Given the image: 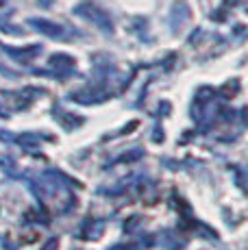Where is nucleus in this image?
<instances>
[{
	"label": "nucleus",
	"mask_w": 248,
	"mask_h": 250,
	"mask_svg": "<svg viewBox=\"0 0 248 250\" xmlns=\"http://www.w3.org/2000/svg\"><path fill=\"white\" fill-rule=\"evenodd\" d=\"M240 2H242V0H224V4H227V7H237Z\"/></svg>",
	"instance_id": "obj_5"
},
{
	"label": "nucleus",
	"mask_w": 248,
	"mask_h": 250,
	"mask_svg": "<svg viewBox=\"0 0 248 250\" xmlns=\"http://www.w3.org/2000/svg\"><path fill=\"white\" fill-rule=\"evenodd\" d=\"M187 18H189L187 4H185V2H176L172 7V13H170V26H172V31H179V28L187 22Z\"/></svg>",
	"instance_id": "obj_3"
},
{
	"label": "nucleus",
	"mask_w": 248,
	"mask_h": 250,
	"mask_svg": "<svg viewBox=\"0 0 248 250\" xmlns=\"http://www.w3.org/2000/svg\"><path fill=\"white\" fill-rule=\"evenodd\" d=\"M28 24H31L37 33H41V35H46V37H52V40H65V28L57 22L44 20V18H31Z\"/></svg>",
	"instance_id": "obj_2"
},
{
	"label": "nucleus",
	"mask_w": 248,
	"mask_h": 250,
	"mask_svg": "<svg viewBox=\"0 0 248 250\" xmlns=\"http://www.w3.org/2000/svg\"><path fill=\"white\" fill-rule=\"evenodd\" d=\"M2 4H4V0H0V7H2Z\"/></svg>",
	"instance_id": "obj_7"
},
{
	"label": "nucleus",
	"mask_w": 248,
	"mask_h": 250,
	"mask_svg": "<svg viewBox=\"0 0 248 250\" xmlns=\"http://www.w3.org/2000/svg\"><path fill=\"white\" fill-rule=\"evenodd\" d=\"M2 50L4 52H9V55H13L16 59H20V61H31V59H35L37 55L41 52V46H28V48H9V46H2Z\"/></svg>",
	"instance_id": "obj_4"
},
{
	"label": "nucleus",
	"mask_w": 248,
	"mask_h": 250,
	"mask_svg": "<svg viewBox=\"0 0 248 250\" xmlns=\"http://www.w3.org/2000/svg\"><path fill=\"white\" fill-rule=\"evenodd\" d=\"M74 16L85 18V20L92 22L94 26H98L103 33H113L111 16H109L104 9H100L98 4H92V2H81V4H76V7H74Z\"/></svg>",
	"instance_id": "obj_1"
},
{
	"label": "nucleus",
	"mask_w": 248,
	"mask_h": 250,
	"mask_svg": "<svg viewBox=\"0 0 248 250\" xmlns=\"http://www.w3.org/2000/svg\"><path fill=\"white\" fill-rule=\"evenodd\" d=\"M40 2V7H44V9H48L50 4H52V0H37Z\"/></svg>",
	"instance_id": "obj_6"
}]
</instances>
